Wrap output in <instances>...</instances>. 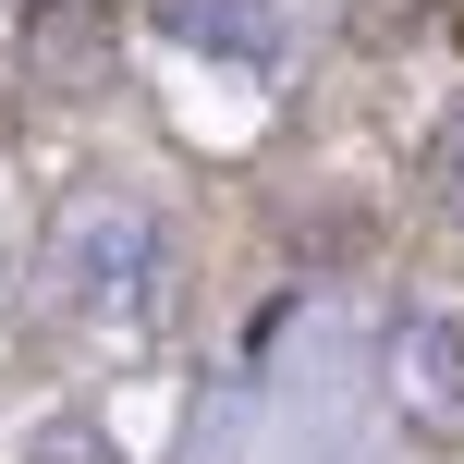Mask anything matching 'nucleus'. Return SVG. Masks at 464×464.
<instances>
[{
    "label": "nucleus",
    "instance_id": "nucleus-1",
    "mask_svg": "<svg viewBox=\"0 0 464 464\" xmlns=\"http://www.w3.org/2000/svg\"><path fill=\"white\" fill-rule=\"evenodd\" d=\"M62 281L98 318H147V305H160V220L122 208V196H86V208L62 220Z\"/></svg>",
    "mask_w": 464,
    "mask_h": 464
},
{
    "label": "nucleus",
    "instance_id": "nucleus-2",
    "mask_svg": "<svg viewBox=\"0 0 464 464\" xmlns=\"http://www.w3.org/2000/svg\"><path fill=\"white\" fill-rule=\"evenodd\" d=\"M403 379H416L440 416H464V330H440V318H428L416 343H403Z\"/></svg>",
    "mask_w": 464,
    "mask_h": 464
},
{
    "label": "nucleus",
    "instance_id": "nucleus-3",
    "mask_svg": "<svg viewBox=\"0 0 464 464\" xmlns=\"http://www.w3.org/2000/svg\"><path fill=\"white\" fill-rule=\"evenodd\" d=\"M440 184L464 196V122H452V135H440Z\"/></svg>",
    "mask_w": 464,
    "mask_h": 464
}]
</instances>
